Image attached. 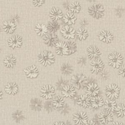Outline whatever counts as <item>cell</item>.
<instances>
[{"instance_id":"16","label":"cell","mask_w":125,"mask_h":125,"mask_svg":"<svg viewBox=\"0 0 125 125\" xmlns=\"http://www.w3.org/2000/svg\"><path fill=\"white\" fill-rule=\"evenodd\" d=\"M9 45L13 48L19 47L21 45V38L18 35H15L9 38L8 40Z\"/></svg>"},{"instance_id":"30","label":"cell","mask_w":125,"mask_h":125,"mask_svg":"<svg viewBox=\"0 0 125 125\" xmlns=\"http://www.w3.org/2000/svg\"><path fill=\"white\" fill-rule=\"evenodd\" d=\"M60 28V25L56 21H51L49 22L48 25V30L52 33L57 31Z\"/></svg>"},{"instance_id":"43","label":"cell","mask_w":125,"mask_h":125,"mask_svg":"<svg viewBox=\"0 0 125 125\" xmlns=\"http://www.w3.org/2000/svg\"><path fill=\"white\" fill-rule=\"evenodd\" d=\"M1 95H2V92L0 91V99H1Z\"/></svg>"},{"instance_id":"17","label":"cell","mask_w":125,"mask_h":125,"mask_svg":"<svg viewBox=\"0 0 125 125\" xmlns=\"http://www.w3.org/2000/svg\"><path fill=\"white\" fill-rule=\"evenodd\" d=\"M99 37L101 41L106 43L111 42L113 38L112 34L107 30H102L100 32Z\"/></svg>"},{"instance_id":"15","label":"cell","mask_w":125,"mask_h":125,"mask_svg":"<svg viewBox=\"0 0 125 125\" xmlns=\"http://www.w3.org/2000/svg\"><path fill=\"white\" fill-rule=\"evenodd\" d=\"M63 16L62 10L59 7H53L49 13V16L54 21L61 19Z\"/></svg>"},{"instance_id":"12","label":"cell","mask_w":125,"mask_h":125,"mask_svg":"<svg viewBox=\"0 0 125 125\" xmlns=\"http://www.w3.org/2000/svg\"><path fill=\"white\" fill-rule=\"evenodd\" d=\"M86 80V78L84 75L82 74L76 75H74L71 77V82L73 86L76 88L79 89L83 82Z\"/></svg>"},{"instance_id":"2","label":"cell","mask_w":125,"mask_h":125,"mask_svg":"<svg viewBox=\"0 0 125 125\" xmlns=\"http://www.w3.org/2000/svg\"><path fill=\"white\" fill-rule=\"evenodd\" d=\"M120 88L115 84L112 83L106 87V95L110 100L117 98L120 94Z\"/></svg>"},{"instance_id":"3","label":"cell","mask_w":125,"mask_h":125,"mask_svg":"<svg viewBox=\"0 0 125 125\" xmlns=\"http://www.w3.org/2000/svg\"><path fill=\"white\" fill-rule=\"evenodd\" d=\"M39 61L44 65H50L54 62V56L51 53L44 50L40 54Z\"/></svg>"},{"instance_id":"40","label":"cell","mask_w":125,"mask_h":125,"mask_svg":"<svg viewBox=\"0 0 125 125\" xmlns=\"http://www.w3.org/2000/svg\"><path fill=\"white\" fill-rule=\"evenodd\" d=\"M53 125H65L63 124V123L62 122L58 121V122H55Z\"/></svg>"},{"instance_id":"41","label":"cell","mask_w":125,"mask_h":125,"mask_svg":"<svg viewBox=\"0 0 125 125\" xmlns=\"http://www.w3.org/2000/svg\"><path fill=\"white\" fill-rule=\"evenodd\" d=\"M110 125H124V124L121 123H119V122H113Z\"/></svg>"},{"instance_id":"32","label":"cell","mask_w":125,"mask_h":125,"mask_svg":"<svg viewBox=\"0 0 125 125\" xmlns=\"http://www.w3.org/2000/svg\"><path fill=\"white\" fill-rule=\"evenodd\" d=\"M70 10L73 13H79L81 10V5L77 1L71 3L69 6Z\"/></svg>"},{"instance_id":"31","label":"cell","mask_w":125,"mask_h":125,"mask_svg":"<svg viewBox=\"0 0 125 125\" xmlns=\"http://www.w3.org/2000/svg\"><path fill=\"white\" fill-rule=\"evenodd\" d=\"M117 114L118 117L125 116V104H121L117 105L115 110Z\"/></svg>"},{"instance_id":"35","label":"cell","mask_w":125,"mask_h":125,"mask_svg":"<svg viewBox=\"0 0 125 125\" xmlns=\"http://www.w3.org/2000/svg\"><path fill=\"white\" fill-rule=\"evenodd\" d=\"M13 117L16 121H20L22 119L23 116L21 111H17L13 114Z\"/></svg>"},{"instance_id":"6","label":"cell","mask_w":125,"mask_h":125,"mask_svg":"<svg viewBox=\"0 0 125 125\" xmlns=\"http://www.w3.org/2000/svg\"><path fill=\"white\" fill-rule=\"evenodd\" d=\"M73 120L76 125H83L87 121V116L85 112L78 111L74 114Z\"/></svg>"},{"instance_id":"13","label":"cell","mask_w":125,"mask_h":125,"mask_svg":"<svg viewBox=\"0 0 125 125\" xmlns=\"http://www.w3.org/2000/svg\"><path fill=\"white\" fill-rule=\"evenodd\" d=\"M58 39L57 36L53 33H49L46 34L44 37L45 43L48 46H52L55 45L58 42Z\"/></svg>"},{"instance_id":"10","label":"cell","mask_w":125,"mask_h":125,"mask_svg":"<svg viewBox=\"0 0 125 125\" xmlns=\"http://www.w3.org/2000/svg\"><path fill=\"white\" fill-rule=\"evenodd\" d=\"M99 120L103 124H104L108 122H110L113 120L112 114L108 110H103L98 115Z\"/></svg>"},{"instance_id":"23","label":"cell","mask_w":125,"mask_h":125,"mask_svg":"<svg viewBox=\"0 0 125 125\" xmlns=\"http://www.w3.org/2000/svg\"><path fill=\"white\" fill-rule=\"evenodd\" d=\"M63 20L65 23H67L68 25H70L75 23L76 18L73 13H67L63 16Z\"/></svg>"},{"instance_id":"18","label":"cell","mask_w":125,"mask_h":125,"mask_svg":"<svg viewBox=\"0 0 125 125\" xmlns=\"http://www.w3.org/2000/svg\"><path fill=\"white\" fill-rule=\"evenodd\" d=\"M75 93V88L72 85H65L63 87L62 94L66 98H72L74 96Z\"/></svg>"},{"instance_id":"9","label":"cell","mask_w":125,"mask_h":125,"mask_svg":"<svg viewBox=\"0 0 125 125\" xmlns=\"http://www.w3.org/2000/svg\"><path fill=\"white\" fill-rule=\"evenodd\" d=\"M61 32L62 37L66 39H73L75 37V30L72 27L68 25L63 26Z\"/></svg>"},{"instance_id":"20","label":"cell","mask_w":125,"mask_h":125,"mask_svg":"<svg viewBox=\"0 0 125 125\" xmlns=\"http://www.w3.org/2000/svg\"><path fill=\"white\" fill-rule=\"evenodd\" d=\"M90 104L92 107L94 108L101 107L104 105L103 99L100 96H96L90 100Z\"/></svg>"},{"instance_id":"27","label":"cell","mask_w":125,"mask_h":125,"mask_svg":"<svg viewBox=\"0 0 125 125\" xmlns=\"http://www.w3.org/2000/svg\"><path fill=\"white\" fill-rule=\"evenodd\" d=\"M52 104L56 108H60L62 106L64 103L63 98L61 96H55L52 101Z\"/></svg>"},{"instance_id":"42","label":"cell","mask_w":125,"mask_h":125,"mask_svg":"<svg viewBox=\"0 0 125 125\" xmlns=\"http://www.w3.org/2000/svg\"><path fill=\"white\" fill-rule=\"evenodd\" d=\"M32 105L34 106L35 107H37L39 106V104L38 103H37V102H35L34 104H32Z\"/></svg>"},{"instance_id":"36","label":"cell","mask_w":125,"mask_h":125,"mask_svg":"<svg viewBox=\"0 0 125 125\" xmlns=\"http://www.w3.org/2000/svg\"><path fill=\"white\" fill-rule=\"evenodd\" d=\"M119 74L122 75L123 77H125V64L123 65L119 71Z\"/></svg>"},{"instance_id":"44","label":"cell","mask_w":125,"mask_h":125,"mask_svg":"<svg viewBox=\"0 0 125 125\" xmlns=\"http://www.w3.org/2000/svg\"><path fill=\"white\" fill-rule=\"evenodd\" d=\"M105 125V124H102V125Z\"/></svg>"},{"instance_id":"38","label":"cell","mask_w":125,"mask_h":125,"mask_svg":"<svg viewBox=\"0 0 125 125\" xmlns=\"http://www.w3.org/2000/svg\"><path fill=\"white\" fill-rule=\"evenodd\" d=\"M83 125H96V124L93 121H86Z\"/></svg>"},{"instance_id":"11","label":"cell","mask_w":125,"mask_h":125,"mask_svg":"<svg viewBox=\"0 0 125 125\" xmlns=\"http://www.w3.org/2000/svg\"><path fill=\"white\" fill-rule=\"evenodd\" d=\"M99 87L96 83H89L87 85V89L86 90V95L95 97L99 93Z\"/></svg>"},{"instance_id":"14","label":"cell","mask_w":125,"mask_h":125,"mask_svg":"<svg viewBox=\"0 0 125 125\" xmlns=\"http://www.w3.org/2000/svg\"><path fill=\"white\" fill-rule=\"evenodd\" d=\"M88 56L90 59L98 58L101 55V52L99 48L93 45L90 46L87 49Z\"/></svg>"},{"instance_id":"4","label":"cell","mask_w":125,"mask_h":125,"mask_svg":"<svg viewBox=\"0 0 125 125\" xmlns=\"http://www.w3.org/2000/svg\"><path fill=\"white\" fill-rule=\"evenodd\" d=\"M88 12L93 17L99 19L104 16V8L100 4H94L88 8Z\"/></svg>"},{"instance_id":"26","label":"cell","mask_w":125,"mask_h":125,"mask_svg":"<svg viewBox=\"0 0 125 125\" xmlns=\"http://www.w3.org/2000/svg\"><path fill=\"white\" fill-rule=\"evenodd\" d=\"M5 90L6 92L10 94H15L18 91V87L15 83H8L5 86Z\"/></svg>"},{"instance_id":"7","label":"cell","mask_w":125,"mask_h":125,"mask_svg":"<svg viewBox=\"0 0 125 125\" xmlns=\"http://www.w3.org/2000/svg\"><path fill=\"white\" fill-rule=\"evenodd\" d=\"M55 48L56 53L60 55H68L69 53L67 45L63 41L58 42L55 45Z\"/></svg>"},{"instance_id":"19","label":"cell","mask_w":125,"mask_h":125,"mask_svg":"<svg viewBox=\"0 0 125 125\" xmlns=\"http://www.w3.org/2000/svg\"><path fill=\"white\" fill-rule=\"evenodd\" d=\"M90 98L86 94L81 95L77 102L78 104L84 108L90 105Z\"/></svg>"},{"instance_id":"34","label":"cell","mask_w":125,"mask_h":125,"mask_svg":"<svg viewBox=\"0 0 125 125\" xmlns=\"http://www.w3.org/2000/svg\"><path fill=\"white\" fill-rule=\"evenodd\" d=\"M68 46V48L69 50V53L68 54H70L75 52L76 50V43L72 41H69L66 43Z\"/></svg>"},{"instance_id":"29","label":"cell","mask_w":125,"mask_h":125,"mask_svg":"<svg viewBox=\"0 0 125 125\" xmlns=\"http://www.w3.org/2000/svg\"><path fill=\"white\" fill-rule=\"evenodd\" d=\"M16 59L12 56V55L7 56L4 60V62L5 63L6 66L8 67H13V65L16 63Z\"/></svg>"},{"instance_id":"37","label":"cell","mask_w":125,"mask_h":125,"mask_svg":"<svg viewBox=\"0 0 125 125\" xmlns=\"http://www.w3.org/2000/svg\"><path fill=\"white\" fill-rule=\"evenodd\" d=\"M34 4L35 5H38V6H40L41 5L42 3H43L44 1V0H33V1Z\"/></svg>"},{"instance_id":"28","label":"cell","mask_w":125,"mask_h":125,"mask_svg":"<svg viewBox=\"0 0 125 125\" xmlns=\"http://www.w3.org/2000/svg\"><path fill=\"white\" fill-rule=\"evenodd\" d=\"M61 70L62 73L64 75H69L73 71L72 66L67 62H64L61 67Z\"/></svg>"},{"instance_id":"33","label":"cell","mask_w":125,"mask_h":125,"mask_svg":"<svg viewBox=\"0 0 125 125\" xmlns=\"http://www.w3.org/2000/svg\"><path fill=\"white\" fill-rule=\"evenodd\" d=\"M77 35L80 40L85 39L88 36L87 31L83 28H80L77 31Z\"/></svg>"},{"instance_id":"5","label":"cell","mask_w":125,"mask_h":125,"mask_svg":"<svg viewBox=\"0 0 125 125\" xmlns=\"http://www.w3.org/2000/svg\"><path fill=\"white\" fill-rule=\"evenodd\" d=\"M54 94V89L52 85L47 84L42 87L41 90V95L46 99H51Z\"/></svg>"},{"instance_id":"24","label":"cell","mask_w":125,"mask_h":125,"mask_svg":"<svg viewBox=\"0 0 125 125\" xmlns=\"http://www.w3.org/2000/svg\"><path fill=\"white\" fill-rule=\"evenodd\" d=\"M35 30L38 35L43 36L46 35V33L47 32L48 29L44 24L38 23L37 24Z\"/></svg>"},{"instance_id":"8","label":"cell","mask_w":125,"mask_h":125,"mask_svg":"<svg viewBox=\"0 0 125 125\" xmlns=\"http://www.w3.org/2000/svg\"><path fill=\"white\" fill-rule=\"evenodd\" d=\"M91 67V72L98 73L102 71L104 68V64L103 62L99 58H96L93 60L90 63Z\"/></svg>"},{"instance_id":"21","label":"cell","mask_w":125,"mask_h":125,"mask_svg":"<svg viewBox=\"0 0 125 125\" xmlns=\"http://www.w3.org/2000/svg\"><path fill=\"white\" fill-rule=\"evenodd\" d=\"M2 27L5 32L12 33L16 28V25L12 21L8 20L3 22V25Z\"/></svg>"},{"instance_id":"25","label":"cell","mask_w":125,"mask_h":125,"mask_svg":"<svg viewBox=\"0 0 125 125\" xmlns=\"http://www.w3.org/2000/svg\"><path fill=\"white\" fill-rule=\"evenodd\" d=\"M116 107V104L115 101L114 100H106L104 104V108L106 110L110 111H115Z\"/></svg>"},{"instance_id":"1","label":"cell","mask_w":125,"mask_h":125,"mask_svg":"<svg viewBox=\"0 0 125 125\" xmlns=\"http://www.w3.org/2000/svg\"><path fill=\"white\" fill-rule=\"evenodd\" d=\"M123 61V57L120 53L114 52L111 53L108 56L109 64L112 66L113 68H119Z\"/></svg>"},{"instance_id":"22","label":"cell","mask_w":125,"mask_h":125,"mask_svg":"<svg viewBox=\"0 0 125 125\" xmlns=\"http://www.w3.org/2000/svg\"><path fill=\"white\" fill-rule=\"evenodd\" d=\"M25 73L27 74V77H30L31 78H35L38 75V71L35 65H33L30 66L24 70Z\"/></svg>"},{"instance_id":"39","label":"cell","mask_w":125,"mask_h":125,"mask_svg":"<svg viewBox=\"0 0 125 125\" xmlns=\"http://www.w3.org/2000/svg\"><path fill=\"white\" fill-rule=\"evenodd\" d=\"M19 17L18 16H16L15 17H14L12 19V21L14 22H17L18 20H19Z\"/></svg>"}]
</instances>
